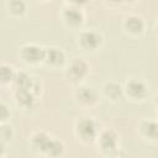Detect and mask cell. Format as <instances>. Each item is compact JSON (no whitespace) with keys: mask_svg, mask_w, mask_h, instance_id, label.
Returning a JSON list of instances; mask_svg holds the SVG:
<instances>
[{"mask_svg":"<svg viewBox=\"0 0 158 158\" xmlns=\"http://www.w3.org/2000/svg\"><path fill=\"white\" fill-rule=\"evenodd\" d=\"M59 16L67 28L77 30L78 32L83 30V25L85 22V11L83 9V4L74 1L64 2Z\"/></svg>","mask_w":158,"mask_h":158,"instance_id":"obj_2","label":"cell"},{"mask_svg":"<svg viewBox=\"0 0 158 158\" xmlns=\"http://www.w3.org/2000/svg\"><path fill=\"white\" fill-rule=\"evenodd\" d=\"M137 133L147 143H158V118H143L137 125Z\"/></svg>","mask_w":158,"mask_h":158,"instance_id":"obj_14","label":"cell"},{"mask_svg":"<svg viewBox=\"0 0 158 158\" xmlns=\"http://www.w3.org/2000/svg\"><path fill=\"white\" fill-rule=\"evenodd\" d=\"M122 31L130 37H139L146 31V21L138 14H128L122 19Z\"/></svg>","mask_w":158,"mask_h":158,"instance_id":"obj_12","label":"cell"},{"mask_svg":"<svg viewBox=\"0 0 158 158\" xmlns=\"http://www.w3.org/2000/svg\"><path fill=\"white\" fill-rule=\"evenodd\" d=\"M101 128L98 121L91 116H80L75 120L73 132L78 142L83 144H91L96 142V138Z\"/></svg>","mask_w":158,"mask_h":158,"instance_id":"obj_1","label":"cell"},{"mask_svg":"<svg viewBox=\"0 0 158 158\" xmlns=\"http://www.w3.org/2000/svg\"><path fill=\"white\" fill-rule=\"evenodd\" d=\"M125 98L132 102H143L149 95V85L142 78L130 77L123 83Z\"/></svg>","mask_w":158,"mask_h":158,"instance_id":"obj_6","label":"cell"},{"mask_svg":"<svg viewBox=\"0 0 158 158\" xmlns=\"http://www.w3.org/2000/svg\"><path fill=\"white\" fill-rule=\"evenodd\" d=\"M77 46L85 53H95L104 44V36L95 28H83L77 33Z\"/></svg>","mask_w":158,"mask_h":158,"instance_id":"obj_5","label":"cell"},{"mask_svg":"<svg viewBox=\"0 0 158 158\" xmlns=\"http://www.w3.org/2000/svg\"><path fill=\"white\" fill-rule=\"evenodd\" d=\"M44 53L46 47L33 42L23 43L19 48V58L27 67H37L40 64H43Z\"/></svg>","mask_w":158,"mask_h":158,"instance_id":"obj_8","label":"cell"},{"mask_svg":"<svg viewBox=\"0 0 158 158\" xmlns=\"http://www.w3.org/2000/svg\"><path fill=\"white\" fill-rule=\"evenodd\" d=\"M109 158H118V156H116V157H109Z\"/></svg>","mask_w":158,"mask_h":158,"instance_id":"obj_22","label":"cell"},{"mask_svg":"<svg viewBox=\"0 0 158 158\" xmlns=\"http://www.w3.org/2000/svg\"><path fill=\"white\" fill-rule=\"evenodd\" d=\"M152 101H153V105H154V107L157 109V112H158V91H157V93L153 95Z\"/></svg>","mask_w":158,"mask_h":158,"instance_id":"obj_20","label":"cell"},{"mask_svg":"<svg viewBox=\"0 0 158 158\" xmlns=\"http://www.w3.org/2000/svg\"><path fill=\"white\" fill-rule=\"evenodd\" d=\"M54 136L49 135L46 131L42 130H37L35 132H32L28 137V146L31 148L32 152H35L36 154L41 156V157H46L49 146L52 143Z\"/></svg>","mask_w":158,"mask_h":158,"instance_id":"obj_10","label":"cell"},{"mask_svg":"<svg viewBox=\"0 0 158 158\" xmlns=\"http://www.w3.org/2000/svg\"><path fill=\"white\" fill-rule=\"evenodd\" d=\"M73 100L77 104V106L89 110L95 107L100 101V94L99 91L88 84H80L74 86L73 90Z\"/></svg>","mask_w":158,"mask_h":158,"instance_id":"obj_7","label":"cell"},{"mask_svg":"<svg viewBox=\"0 0 158 158\" xmlns=\"http://www.w3.org/2000/svg\"><path fill=\"white\" fill-rule=\"evenodd\" d=\"M5 6L9 15L15 19H22L27 14V2L23 0H9Z\"/></svg>","mask_w":158,"mask_h":158,"instance_id":"obj_16","label":"cell"},{"mask_svg":"<svg viewBox=\"0 0 158 158\" xmlns=\"http://www.w3.org/2000/svg\"><path fill=\"white\" fill-rule=\"evenodd\" d=\"M11 117V112H10V107L7 106V104L5 101L0 102V125L2 123H9Z\"/></svg>","mask_w":158,"mask_h":158,"instance_id":"obj_19","label":"cell"},{"mask_svg":"<svg viewBox=\"0 0 158 158\" xmlns=\"http://www.w3.org/2000/svg\"><path fill=\"white\" fill-rule=\"evenodd\" d=\"M12 99L15 105L25 111V112H32L37 110L38 107V95L35 93L26 90V89H14L12 91Z\"/></svg>","mask_w":158,"mask_h":158,"instance_id":"obj_9","label":"cell"},{"mask_svg":"<svg viewBox=\"0 0 158 158\" xmlns=\"http://www.w3.org/2000/svg\"><path fill=\"white\" fill-rule=\"evenodd\" d=\"M14 137V128L9 123L0 125V141L4 143H9Z\"/></svg>","mask_w":158,"mask_h":158,"instance_id":"obj_18","label":"cell"},{"mask_svg":"<svg viewBox=\"0 0 158 158\" xmlns=\"http://www.w3.org/2000/svg\"><path fill=\"white\" fill-rule=\"evenodd\" d=\"M96 147L100 154L104 158L116 157L120 151V136L117 131L114 128H101L98 138H96Z\"/></svg>","mask_w":158,"mask_h":158,"instance_id":"obj_4","label":"cell"},{"mask_svg":"<svg viewBox=\"0 0 158 158\" xmlns=\"http://www.w3.org/2000/svg\"><path fill=\"white\" fill-rule=\"evenodd\" d=\"M14 89H26L40 96L42 91V83L40 78L32 75L27 70L17 69V74L14 81Z\"/></svg>","mask_w":158,"mask_h":158,"instance_id":"obj_11","label":"cell"},{"mask_svg":"<svg viewBox=\"0 0 158 158\" xmlns=\"http://www.w3.org/2000/svg\"><path fill=\"white\" fill-rule=\"evenodd\" d=\"M67 53L64 52L63 48L58 46H51L46 47V53H44V62L43 64L51 69H64L67 63H68Z\"/></svg>","mask_w":158,"mask_h":158,"instance_id":"obj_13","label":"cell"},{"mask_svg":"<svg viewBox=\"0 0 158 158\" xmlns=\"http://www.w3.org/2000/svg\"><path fill=\"white\" fill-rule=\"evenodd\" d=\"M156 30L158 31V17H157V20H156Z\"/></svg>","mask_w":158,"mask_h":158,"instance_id":"obj_21","label":"cell"},{"mask_svg":"<svg viewBox=\"0 0 158 158\" xmlns=\"http://www.w3.org/2000/svg\"><path fill=\"white\" fill-rule=\"evenodd\" d=\"M63 74L64 79L74 86L84 84L90 74V64L83 58H72L63 69Z\"/></svg>","mask_w":158,"mask_h":158,"instance_id":"obj_3","label":"cell"},{"mask_svg":"<svg viewBox=\"0 0 158 158\" xmlns=\"http://www.w3.org/2000/svg\"><path fill=\"white\" fill-rule=\"evenodd\" d=\"M16 74L17 69L14 65L5 62L0 64V81L2 85H14Z\"/></svg>","mask_w":158,"mask_h":158,"instance_id":"obj_17","label":"cell"},{"mask_svg":"<svg viewBox=\"0 0 158 158\" xmlns=\"http://www.w3.org/2000/svg\"><path fill=\"white\" fill-rule=\"evenodd\" d=\"M101 95L110 102L116 104L125 98L123 84L116 80H106L101 86Z\"/></svg>","mask_w":158,"mask_h":158,"instance_id":"obj_15","label":"cell"}]
</instances>
